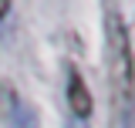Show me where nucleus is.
<instances>
[{"label":"nucleus","instance_id":"2","mask_svg":"<svg viewBox=\"0 0 135 128\" xmlns=\"http://www.w3.org/2000/svg\"><path fill=\"white\" fill-rule=\"evenodd\" d=\"M0 125L3 128H41L37 108L10 81H0Z\"/></svg>","mask_w":135,"mask_h":128},{"label":"nucleus","instance_id":"1","mask_svg":"<svg viewBox=\"0 0 135 128\" xmlns=\"http://www.w3.org/2000/svg\"><path fill=\"white\" fill-rule=\"evenodd\" d=\"M105 61H108L115 98L125 108L132 101V88H135V54H132V34L115 7H105Z\"/></svg>","mask_w":135,"mask_h":128},{"label":"nucleus","instance_id":"5","mask_svg":"<svg viewBox=\"0 0 135 128\" xmlns=\"http://www.w3.org/2000/svg\"><path fill=\"white\" fill-rule=\"evenodd\" d=\"M10 14V3H0V17H7Z\"/></svg>","mask_w":135,"mask_h":128},{"label":"nucleus","instance_id":"4","mask_svg":"<svg viewBox=\"0 0 135 128\" xmlns=\"http://www.w3.org/2000/svg\"><path fill=\"white\" fill-rule=\"evenodd\" d=\"M68 128H88V121H78V118H71V121H68Z\"/></svg>","mask_w":135,"mask_h":128},{"label":"nucleus","instance_id":"3","mask_svg":"<svg viewBox=\"0 0 135 128\" xmlns=\"http://www.w3.org/2000/svg\"><path fill=\"white\" fill-rule=\"evenodd\" d=\"M68 105H71V118H78V121H88V115L95 108L91 105V91H88L78 67H68Z\"/></svg>","mask_w":135,"mask_h":128}]
</instances>
